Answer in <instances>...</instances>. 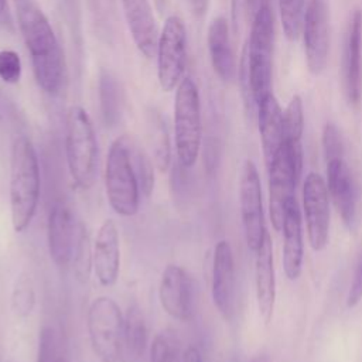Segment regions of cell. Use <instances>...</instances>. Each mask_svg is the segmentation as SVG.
Returning a JSON list of instances; mask_svg holds the SVG:
<instances>
[{
  "label": "cell",
  "instance_id": "obj_1",
  "mask_svg": "<svg viewBox=\"0 0 362 362\" xmlns=\"http://www.w3.org/2000/svg\"><path fill=\"white\" fill-rule=\"evenodd\" d=\"M17 14L35 81L45 93L55 95L62 88L65 61L51 23L42 10L31 3L18 6Z\"/></svg>",
  "mask_w": 362,
  "mask_h": 362
},
{
  "label": "cell",
  "instance_id": "obj_2",
  "mask_svg": "<svg viewBox=\"0 0 362 362\" xmlns=\"http://www.w3.org/2000/svg\"><path fill=\"white\" fill-rule=\"evenodd\" d=\"M10 214L13 229L24 232L37 211L41 194L40 164L31 140L18 136L10 153Z\"/></svg>",
  "mask_w": 362,
  "mask_h": 362
},
{
  "label": "cell",
  "instance_id": "obj_3",
  "mask_svg": "<svg viewBox=\"0 0 362 362\" xmlns=\"http://www.w3.org/2000/svg\"><path fill=\"white\" fill-rule=\"evenodd\" d=\"M274 18L270 3H260L255 11L249 41L242 58L245 92L253 106L272 92Z\"/></svg>",
  "mask_w": 362,
  "mask_h": 362
},
{
  "label": "cell",
  "instance_id": "obj_4",
  "mask_svg": "<svg viewBox=\"0 0 362 362\" xmlns=\"http://www.w3.org/2000/svg\"><path fill=\"white\" fill-rule=\"evenodd\" d=\"M105 191L110 208L120 216H133L140 205V184L130 153V137L120 136L109 147L105 164Z\"/></svg>",
  "mask_w": 362,
  "mask_h": 362
},
{
  "label": "cell",
  "instance_id": "obj_5",
  "mask_svg": "<svg viewBox=\"0 0 362 362\" xmlns=\"http://www.w3.org/2000/svg\"><path fill=\"white\" fill-rule=\"evenodd\" d=\"M65 156L74 184L89 189L96 178L98 141L90 116L79 105L72 106L66 115Z\"/></svg>",
  "mask_w": 362,
  "mask_h": 362
},
{
  "label": "cell",
  "instance_id": "obj_6",
  "mask_svg": "<svg viewBox=\"0 0 362 362\" xmlns=\"http://www.w3.org/2000/svg\"><path fill=\"white\" fill-rule=\"evenodd\" d=\"M202 137L201 98L192 78L184 76L174 98V139L178 161L191 168L198 158Z\"/></svg>",
  "mask_w": 362,
  "mask_h": 362
},
{
  "label": "cell",
  "instance_id": "obj_7",
  "mask_svg": "<svg viewBox=\"0 0 362 362\" xmlns=\"http://www.w3.org/2000/svg\"><path fill=\"white\" fill-rule=\"evenodd\" d=\"M123 321L117 303L106 296L96 297L86 315L90 346L99 362L124 361Z\"/></svg>",
  "mask_w": 362,
  "mask_h": 362
},
{
  "label": "cell",
  "instance_id": "obj_8",
  "mask_svg": "<svg viewBox=\"0 0 362 362\" xmlns=\"http://www.w3.org/2000/svg\"><path fill=\"white\" fill-rule=\"evenodd\" d=\"M303 170V147L283 141L279 153L267 165L269 214L274 230H281L286 205L294 198Z\"/></svg>",
  "mask_w": 362,
  "mask_h": 362
},
{
  "label": "cell",
  "instance_id": "obj_9",
  "mask_svg": "<svg viewBox=\"0 0 362 362\" xmlns=\"http://www.w3.org/2000/svg\"><path fill=\"white\" fill-rule=\"evenodd\" d=\"M157 79L164 92L178 86L187 65V30L181 17H167L157 41Z\"/></svg>",
  "mask_w": 362,
  "mask_h": 362
},
{
  "label": "cell",
  "instance_id": "obj_10",
  "mask_svg": "<svg viewBox=\"0 0 362 362\" xmlns=\"http://www.w3.org/2000/svg\"><path fill=\"white\" fill-rule=\"evenodd\" d=\"M239 208L246 245L252 252H256L267 230L264 225L260 177L252 160H245L242 165L239 178Z\"/></svg>",
  "mask_w": 362,
  "mask_h": 362
},
{
  "label": "cell",
  "instance_id": "obj_11",
  "mask_svg": "<svg viewBox=\"0 0 362 362\" xmlns=\"http://www.w3.org/2000/svg\"><path fill=\"white\" fill-rule=\"evenodd\" d=\"M303 209L313 250L321 252L329 239V194L324 178L308 173L303 184Z\"/></svg>",
  "mask_w": 362,
  "mask_h": 362
},
{
  "label": "cell",
  "instance_id": "obj_12",
  "mask_svg": "<svg viewBox=\"0 0 362 362\" xmlns=\"http://www.w3.org/2000/svg\"><path fill=\"white\" fill-rule=\"evenodd\" d=\"M304 54L308 69L320 75L328 62V6L325 0H311L307 6L303 23Z\"/></svg>",
  "mask_w": 362,
  "mask_h": 362
},
{
  "label": "cell",
  "instance_id": "obj_13",
  "mask_svg": "<svg viewBox=\"0 0 362 362\" xmlns=\"http://www.w3.org/2000/svg\"><path fill=\"white\" fill-rule=\"evenodd\" d=\"M342 89L354 107L362 99V10L355 8L349 17L342 52Z\"/></svg>",
  "mask_w": 362,
  "mask_h": 362
},
{
  "label": "cell",
  "instance_id": "obj_14",
  "mask_svg": "<svg viewBox=\"0 0 362 362\" xmlns=\"http://www.w3.org/2000/svg\"><path fill=\"white\" fill-rule=\"evenodd\" d=\"M211 296L221 317L226 321L232 320L236 297L235 260L230 243L225 239L219 240L214 249Z\"/></svg>",
  "mask_w": 362,
  "mask_h": 362
},
{
  "label": "cell",
  "instance_id": "obj_15",
  "mask_svg": "<svg viewBox=\"0 0 362 362\" xmlns=\"http://www.w3.org/2000/svg\"><path fill=\"white\" fill-rule=\"evenodd\" d=\"M158 298L163 310L178 321H189L194 314V286L189 274L178 264H168L160 279Z\"/></svg>",
  "mask_w": 362,
  "mask_h": 362
},
{
  "label": "cell",
  "instance_id": "obj_16",
  "mask_svg": "<svg viewBox=\"0 0 362 362\" xmlns=\"http://www.w3.org/2000/svg\"><path fill=\"white\" fill-rule=\"evenodd\" d=\"M327 188L344 225L352 230L358 222V188L344 158L327 163Z\"/></svg>",
  "mask_w": 362,
  "mask_h": 362
},
{
  "label": "cell",
  "instance_id": "obj_17",
  "mask_svg": "<svg viewBox=\"0 0 362 362\" xmlns=\"http://www.w3.org/2000/svg\"><path fill=\"white\" fill-rule=\"evenodd\" d=\"M92 270L102 287H112L120 273V238L113 219H105L96 232Z\"/></svg>",
  "mask_w": 362,
  "mask_h": 362
},
{
  "label": "cell",
  "instance_id": "obj_18",
  "mask_svg": "<svg viewBox=\"0 0 362 362\" xmlns=\"http://www.w3.org/2000/svg\"><path fill=\"white\" fill-rule=\"evenodd\" d=\"M78 229L74 215L65 202H55L48 214L47 243L52 262L59 267H66L74 255Z\"/></svg>",
  "mask_w": 362,
  "mask_h": 362
},
{
  "label": "cell",
  "instance_id": "obj_19",
  "mask_svg": "<svg viewBox=\"0 0 362 362\" xmlns=\"http://www.w3.org/2000/svg\"><path fill=\"white\" fill-rule=\"evenodd\" d=\"M123 16L132 40L146 58H153L157 49L158 27L148 0H120Z\"/></svg>",
  "mask_w": 362,
  "mask_h": 362
},
{
  "label": "cell",
  "instance_id": "obj_20",
  "mask_svg": "<svg viewBox=\"0 0 362 362\" xmlns=\"http://www.w3.org/2000/svg\"><path fill=\"white\" fill-rule=\"evenodd\" d=\"M255 287L257 310L264 324L273 317L276 301V273L273 262V245L269 232L266 233L260 247L255 252Z\"/></svg>",
  "mask_w": 362,
  "mask_h": 362
},
{
  "label": "cell",
  "instance_id": "obj_21",
  "mask_svg": "<svg viewBox=\"0 0 362 362\" xmlns=\"http://www.w3.org/2000/svg\"><path fill=\"white\" fill-rule=\"evenodd\" d=\"M283 267L288 280H297L303 270V221L296 198L286 205L283 218Z\"/></svg>",
  "mask_w": 362,
  "mask_h": 362
},
{
  "label": "cell",
  "instance_id": "obj_22",
  "mask_svg": "<svg viewBox=\"0 0 362 362\" xmlns=\"http://www.w3.org/2000/svg\"><path fill=\"white\" fill-rule=\"evenodd\" d=\"M257 124L266 167L273 161L284 141L283 110L273 92L257 103Z\"/></svg>",
  "mask_w": 362,
  "mask_h": 362
},
{
  "label": "cell",
  "instance_id": "obj_23",
  "mask_svg": "<svg viewBox=\"0 0 362 362\" xmlns=\"http://www.w3.org/2000/svg\"><path fill=\"white\" fill-rule=\"evenodd\" d=\"M206 44L211 65L216 76L223 82L232 81L236 74V64L230 45L229 25L225 17L219 16L211 21L206 34Z\"/></svg>",
  "mask_w": 362,
  "mask_h": 362
},
{
  "label": "cell",
  "instance_id": "obj_24",
  "mask_svg": "<svg viewBox=\"0 0 362 362\" xmlns=\"http://www.w3.org/2000/svg\"><path fill=\"white\" fill-rule=\"evenodd\" d=\"M147 345V325L141 310L137 305L129 307L123 321L124 354L137 361L143 356Z\"/></svg>",
  "mask_w": 362,
  "mask_h": 362
},
{
  "label": "cell",
  "instance_id": "obj_25",
  "mask_svg": "<svg viewBox=\"0 0 362 362\" xmlns=\"http://www.w3.org/2000/svg\"><path fill=\"white\" fill-rule=\"evenodd\" d=\"M279 8L284 35L290 41H296L303 31L305 0H279Z\"/></svg>",
  "mask_w": 362,
  "mask_h": 362
},
{
  "label": "cell",
  "instance_id": "obj_26",
  "mask_svg": "<svg viewBox=\"0 0 362 362\" xmlns=\"http://www.w3.org/2000/svg\"><path fill=\"white\" fill-rule=\"evenodd\" d=\"M92 252L93 246L90 243L88 229L83 225H79L71 263L74 264V273L81 283H85L89 279L92 270Z\"/></svg>",
  "mask_w": 362,
  "mask_h": 362
},
{
  "label": "cell",
  "instance_id": "obj_27",
  "mask_svg": "<svg viewBox=\"0 0 362 362\" xmlns=\"http://www.w3.org/2000/svg\"><path fill=\"white\" fill-rule=\"evenodd\" d=\"M283 129L286 143L301 146V137L304 132V109L298 95H294L290 99L283 112Z\"/></svg>",
  "mask_w": 362,
  "mask_h": 362
},
{
  "label": "cell",
  "instance_id": "obj_28",
  "mask_svg": "<svg viewBox=\"0 0 362 362\" xmlns=\"http://www.w3.org/2000/svg\"><path fill=\"white\" fill-rule=\"evenodd\" d=\"M35 305V290L30 276L20 274L11 293V307L16 315L28 317Z\"/></svg>",
  "mask_w": 362,
  "mask_h": 362
},
{
  "label": "cell",
  "instance_id": "obj_29",
  "mask_svg": "<svg viewBox=\"0 0 362 362\" xmlns=\"http://www.w3.org/2000/svg\"><path fill=\"white\" fill-rule=\"evenodd\" d=\"M130 153H132L133 165L139 178L140 189L146 197H150L154 188V164H153L154 161L132 139H130Z\"/></svg>",
  "mask_w": 362,
  "mask_h": 362
},
{
  "label": "cell",
  "instance_id": "obj_30",
  "mask_svg": "<svg viewBox=\"0 0 362 362\" xmlns=\"http://www.w3.org/2000/svg\"><path fill=\"white\" fill-rule=\"evenodd\" d=\"M151 150H153V161L158 171L165 173L170 167L171 161V148L170 139L167 133L165 123L161 119L153 122L151 130Z\"/></svg>",
  "mask_w": 362,
  "mask_h": 362
},
{
  "label": "cell",
  "instance_id": "obj_31",
  "mask_svg": "<svg viewBox=\"0 0 362 362\" xmlns=\"http://www.w3.org/2000/svg\"><path fill=\"white\" fill-rule=\"evenodd\" d=\"M150 362H181L177 346L168 335L158 334L154 337L150 346Z\"/></svg>",
  "mask_w": 362,
  "mask_h": 362
},
{
  "label": "cell",
  "instance_id": "obj_32",
  "mask_svg": "<svg viewBox=\"0 0 362 362\" xmlns=\"http://www.w3.org/2000/svg\"><path fill=\"white\" fill-rule=\"evenodd\" d=\"M322 150L325 163L335 158H344L342 137L334 123H327L322 129Z\"/></svg>",
  "mask_w": 362,
  "mask_h": 362
},
{
  "label": "cell",
  "instance_id": "obj_33",
  "mask_svg": "<svg viewBox=\"0 0 362 362\" xmlns=\"http://www.w3.org/2000/svg\"><path fill=\"white\" fill-rule=\"evenodd\" d=\"M23 65L20 55L13 49L0 51V79L6 83H17L21 78Z\"/></svg>",
  "mask_w": 362,
  "mask_h": 362
},
{
  "label": "cell",
  "instance_id": "obj_34",
  "mask_svg": "<svg viewBox=\"0 0 362 362\" xmlns=\"http://www.w3.org/2000/svg\"><path fill=\"white\" fill-rule=\"evenodd\" d=\"M57 334L54 328L45 325L40 331L38 351L35 362H57Z\"/></svg>",
  "mask_w": 362,
  "mask_h": 362
},
{
  "label": "cell",
  "instance_id": "obj_35",
  "mask_svg": "<svg viewBox=\"0 0 362 362\" xmlns=\"http://www.w3.org/2000/svg\"><path fill=\"white\" fill-rule=\"evenodd\" d=\"M362 300V252L358 255L352 281L349 284V290L346 294V307L354 308Z\"/></svg>",
  "mask_w": 362,
  "mask_h": 362
},
{
  "label": "cell",
  "instance_id": "obj_36",
  "mask_svg": "<svg viewBox=\"0 0 362 362\" xmlns=\"http://www.w3.org/2000/svg\"><path fill=\"white\" fill-rule=\"evenodd\" d=\"M181 362H204V361H202V355H201L199 349L194 345H189L182 352Z\"/></svg>",
  "mask_w": 362,
  "mask_h": 362
},
{
  "label": "cell",
  "instance_id": "obj_37",
  "mask_svg": "<svg viewBox=\"0 0 362 362\" xmlns=\"http://www.w3.org/2000/svg\"><path fill=\"white\" fill-rule=\"evenodd\" d=\"M250 362H270V361H269V358L266 355L262 354V355H256Z\"/></svg>",
  "mask_w": 362,
  "mask_h": 362
},
{
  "label": "cell",
  "instance_id": "obj_38",
  "mask_svg": "<svg viewBox=\"0 0 362 362\" xmlns=\"http://www.w3.org/2000/svg\"><path fill=\"white\" fill-rule=\"evenodd\" d=\"M4 7H6V0H0V16H1L3 11H4Z\"/></svg>",
  "mask_w": 362,
  "mask_h": 362
},
{
  "label": "cell",
  "instance_id": "obj_39",
  "mask_svg": "<svg viewBox=\"0 0 362 362\" xmlns=\"http://www.w3.org/2000/svg\"><path fill=\"white\" fill-rule=\"evenodd\" d=\"M14 1H16L17 6H21V4H24V3H28V0H14Z\"/></svg>",
  "mask_w": 362,
  "mask_h": 362
},
{
  "label": "cell",
  "instance_id": "obj_40",
  "mask_svg": "<svg viewBox=\"0 0 362 362\" xmlns=\"http://www.w3.org/2000/svg\"><path fill=\"white\" fill-rule=\"evenodd\" d=\"M57 362H68L65 358H62V356H59L58 359H57Z\"/></svg>",
  "mask_w": 362,
  "mask_h": 362
},
{
  "label": "cell",
  "instance_id": "obj_41",
  "mask_svg": "<svg viewBox=\"0 0 362 362\" xmlns=\"http://www.w3.org/2000/svg\"><path fill=\"white\" fill-rule=\"evenodd\" d=\"M117 362H126V359L124 361H117Z\"/></svg>",
  "mask_w": 362,
  "mask_h": 362
}]
</instances>
